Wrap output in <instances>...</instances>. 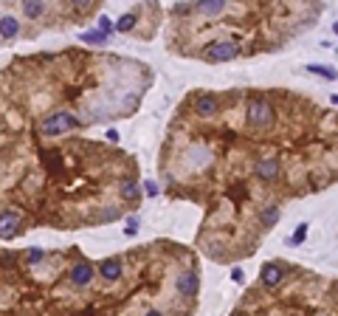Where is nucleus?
I'll use <instances>...</instances> for the list:
<instances>
[{
	"label": "nucleus",
	"mask_w": 338,
	"mask_h": 316,
	"mask_svg": "<svg viewBox=\"0 0 338 316\" xmlns=\"http://www.w3.org/2000/svg\"><path fill=\"white\" fill-rule=\"evenodd\" d=\"M248 122L254 127H270L276 122V110L265 96H251L248 99Z\"/></svg>",
	"instance_id": "1"
},
{
	"label": "nucleus",
	"mask_w": 338,
	"mask_h": 316,
	"mask_svg": "<svg viewBox=\"0 0 338 316\" xmlns=\"http://www.w3.org/2000/svg\"><path fill=\"white\" fill-rule=\"evenodd\" d=\"M73 127H79V119L73 113H54V116H48L43 122V133L45 136H60V133H68V130H73Z\"/></svg>",
	"instance_id": "2"
},
{
	"label": "nucleus",
	"mask_w": 338,
	"mask_h": 316,
	"mask_svg": "<svg viewBox=\"0 0 338 316\" xmlns=\"http://www.w3.org/2000/svg\"><path fill=\"white\" fill-rule=\"evenodd\" d=\"M240 54V48H237V43H228V40H220V43H211L206 48V57L208 62H231Z\"/></svg>",
	"instance_id": "3"
},
{
	"label": "nucleus",
	"mask_w": 338,
	"mask_h": 316,
	"mask_svg": "<svg viewBox=\"0 0 338 316\" xmlns=\"http://www.w3.org/2000/svg\"><path fill=\"white\" fill-rule=\"evenodd\" d=\"M175 285H178V294H181V297H195V294H198V285H200L198 274L195 271H181Z\"/></svg>",
	"instance_id": "4"
},
{
	"label": "nucleus",
	"mask_w": 338,
	"mask_h": 316,
	"mask_svg": "<svg viewBox=\"0 0 338 316\" xmlns=\"http://www.w3.org/2000/svg\"><path fill=\"white\" fill-rule=\"evenodd\" d=\"M282 265L279 263H265L262 265V271H260V280H262V285L265 288H276L279 282H282Z\"/></svg>",
	"instance_id": "5"
},
{
	"label": "nucleus",
	"mask_w": 338,
	"mask_h": 316,
	"mask_svg": "<svg viewBox=\"0 0 338 316\" xmlns=\"http://www.w3.org/2000/svg\"><path fill=\"white\" fill-rule=\"evenodd\" d=\"M20 232V215L17 212H0V237H11V235H17Z\"/></svg>",
	"instance_id": "6"
},
{
	"label": "nucleus",
	"mask_w": 338,
	"mask_h": 316,
	"mask_svg": "<svg viewBox=\"0 0 338 316\" xmlns=\"http://www.w3.org/2000/svg\"><path fill=\"white\" fill-rule=\"evenodd\" d=\"M257 175H260V181H276L279 178V161L276 158H262V161H257Z\"/></svg>",
	"instance_id": "7"
},
{
	"label": "nucleus",
	"mask_w": 338,
	"mask_h": 316,
	"mask_svg": "<svg viewBox=\"0 0 338 316\" xmlns=\"http://www.w3.org/2000/svg\"><path fill=\"white\" fill-rule=\"evenodd\" d=\"M90 280H93V265L90 263H76L70 268V282L73 285H87Z\"/></svg>",
	"instance_id": "8"
},
{
	"label": "nucleus",
	"mask_w": 338,
	"mask_h": 316,
	"mask_svg": "<svg viewBox=\"0 0 338 316\" xmlns=\"http://www.w3.org/2000/svg\"><path fill=\"white\" fill-rule=\"evenodd\" d=\"M195 113L203 116V119L214 116V113H217V99L211 96V93H203V96H198V102H195Z\"/></svg>",
	"instance_id": "9"
},
{
	"label": "nucleus",
	"mask_w": 338,
	"mask_h": 316,
	"mask_svg": "<svg viewBox=\"0 0 338 316\" xmlns=\"http://www.w3.org/2000/svg\"><path fill=\"white\" fill-rule=\"evenodd\" d=\"M102 277L104 280H119V277H122V260H119V257H110V260H104L102 263Z\"/></svg>",
	"instance_id": "10"
},
{
	"label": "nucleus",
	"mask_w": 338,
	"mask_h": 316,
	"mask_svg": "<svg viewBox=\"0 0 338 316\" xmlns=\"http://www.w3.org/2000/svg\"><path fill=\"white\" fill-rule=\"evenodd\" d=\"M195 9L200 11V14H206V17H217V14H223L225 11V3H220V0H203V3H198Z\"/></svg>",
	"instance_id": "11"
},
{
	"label": "nucleus",
	"mask_w": 338,
	"mask_h": 316,
	"mask_svg": "<svg viewBox=\"0 0 338 316\" xmlns=\"http://www.w3.org/2000/svg\"><path fill=\"white\" fill-rule=\"evenodd\" d=\"M17 31H20V23L14 17H11V14H6V17L0 20V37H17Z\"/></svg>",
	"instance_id": "12"
},
{
	"label": "nucleus",
	"mask_w": 338,
	"mask_h": 316,
	"mask_svg": "<svg viewBox=\"0 0 338 316\" xmlns=\"http://www.w3.org/2000/svg\"><path fill=\"white\" fill-rule=\"evenodd\" d=\"M276 220H279V206H276V203H270V206H265V209L260 212V223L265 229H270Z\"/></svg>",
	"instance_id": "13"
},
{
	"label": "nucleus",
	"mask_w": 338,
	"mask_h": 316,
	"mask_svg": "<svg viewBox=\"0 0 338 316\" xmlns=\"http://www.w3.org/2000/svg\"><path fill=\"white\" fill-rule=\"evenodd\" d=\"M135 20H138V14H135V11H127V14H122V20L116 23V28H119V31H130V28L135 26Z\"/></svg>",
	"instance_id": "14"
},
{
	"label": "nucleus",
	"mask_w": 338,
	"mask_h": 316,
	"mask_svg": "<svg viewBox=\"0 0 338 316\" xmlns=\"http://www.w3.org/2000/svg\"><path fill=\"white\" fill-rule=\"evenodd\" d=\"M307 71H313V74H319V77H327V79H336V68L333 65H307Z\"/></svg>",
	"instance_id": "15"
},
{
	"label": "nucleus",
	"mask_w": 338,
	"mask_h": 316,
	"mask_svg": "<svg viewBox=\"0 0 338 316\" xmlns=\"http://www.w3.org/2000/svg\"><path fill=\"white\" fill-rule=\"evenodd\" d=\"M122 195L127 198V201H135V198H138V186H135V181H124Z\"/></svg>",
	"instance_id": "16"
},
{
	"label": "nucleus",
	"mask_w": 338,
	"mask_h": 316,
	"mask_svg": "<svg viewBox=\"0 0 338 316\" xmlns=\"http://www.w3.org/2000/svg\"><path fill=\"white\" fill-rule=\"evenodd\" d=\"M23 11H26L28 17H40V14H43V3H34V0H28V3H23Z\"/></svg>",
	"instance_id": "17"
},
{
	"label": "nucleus",
	"mask_w": 338,
	"mask_h": 316,
	"mask_svg": "<svg viewBox=\"0 0 338 316\" xmlns=\"http://www.w3.org/2000/svg\"><path fill=\"white\" fill-rule=\"evenodd\" d=\"M304 237H307V223H299V226H296V235L290 237V246H299V243H304Z\"/></svg>",
	"instance_id": "18"
},
{
	"label": "nucleus",
	"mask_w": 338,
	"mask_h": 316,
	"mask_svg": "<svg viewBox=\"0 0 338 316\" xmlns=\"http://www.w3.org/2000/svg\"><path fill=\"white\" fill-rule=\"evenodd\" d=\"M79 40H82V43H104L107 37H104L102 31H87V34H82Z\"/></svg>",
	"instance_id": "19"
},
{
	"label": "nucleus",
	"mask_w": 338,
	"mask_h": 316,
	"mask_svg": "<svg viewBox=\"0 0 338 316\" xmlns=\"http://www.w3.org/2000/svg\"><path fill=\"white\" fill-rule=\"evenodd\" d=\"M228 198H231V201H243V198H245V186L240 184V186H234V189H228Z\"/></svg>",
	"instance_id": "20"
},
{
	"label": "nucleus",
	"mask_w": 338,
	"mask_h": 316,
	"mask_svg": "<svg viewBox=\"0 0 338 316\" xmlns=\"http://www.w3.org/2000/svg\"><path fill=\"white\" fill-rule=\"evenodd\" d=\"M43 248H28V260H31V263H40V260H43Z\"/></svg>",
	"instance_id": "21"
},
{
	"label": "nucleus",
	"mask_w": 338,
	"mask_h": 316,
	"mask_svg": "<svg viewBox=\"0 0 338 316\" xmlns=\"http://www.w3.org/2000/svg\"><path fill=\"white\" fill-rule=\"evenodd\" d=\"M135 232H138V220H135V218H130V220H127V229H124V235H135Z\"/></svg>",
	"instance_id": "22"
},
{
	"label": "nucleus",
	"mask_w": 338,
	"mask_h": 316,
	"mask_svg": "<svg viewBox=\"0 0 338 316\" xmlns=\"http://www.w3.org/2000/svg\"><path fill=\"white\" fill-rule=\"evenodd\" d=\"M99 31H102L104 37L110 34V20H107V17H102V20H99Z\"/></svg>",
	"instance_id": "23"
},
{
	"label": "nucleus",
	"mask_w": 338,
	"mask_h": 316,
	"mask_svg": "<svg viewBox=\"0 0 338 316\" xmlns=\"http://www.w3.org/2000/svg\"><path fill=\"white\" fill-rule=\"evenodd\" d=\"M231 280H234V282H243V268H234V271H231Z\"/></svg>",
	"instance_id": "24"
},
{
	"label": "nucleus",
	"mask_w": 338,
	"mask_h": 316,
	"mask_svg": "<svg viewBox=\"0 0 338 316\" xmlns=\"http://www.w3.org/2000/svg\"><path fill=\"white\" fill-rule=\"evenodd\" d=\"M0 260H3V263L9 265V263H14V260H17V254H14V251H11V254H3V257H0Z\"/></svg>",
	"instance_id": "25"
},
{
	"label": "nucleus",
	"mask_w": 338,
	"mask_h": 316,
	"mask_svg": "<svg viewBox=\"0 0 338 316\" xmlns=\"http://www.w3.org/2000/svg\"><path fill=\"white\" fill-rule=\"evenodd\" d=\"M147 195H158V186L152 181H147Z\"/></svg>",
	"instance_id": "26"
},
{
	"label": "nucleus",
	"mask_w": 338,
	"mask_h": 316,
	"mask_svg": "<svg viewBox=\"0 0 338 316\" xmlns=\"http://www.w3.org/2000/svg\"><path fill=\"white\" fill-rule=\"evenodd\" d=\"M107 141H119V133H116V130H107Z\"/></svg>",
	"instance_id": "27"
},
{
	"label": "nucleus",
	"mask_w": 338,
	"mask_h": 316,
	"mask_svg": "<svg viewBox=\"0 0 338 316\" xmlns=\"http://www.w3.org/2000/svg\"><path fill=\"white\" fill-rule=\"evenodd\" d=\"M147 316H164L161 311H147Z\"/></svg>",
	"instance_id": "28"
},
{
	"label": "nucleus",
	"mask_w": 338,
	"mask_h": 316,
	"mask_svg": "<svg viewBox=\"0 0 338 316\" xmlns=\"http://www.w3.org/2000/svg\"><path fill=\"white\" fill-rule=\"evenodd\" d=\"M333 31H336V34H338V23H336V26H333Z\"/></svg>",
	"instance_id": "29"
},
{
	"label": "nucleus",
	"mask_w": 338,
	"mask_h": 316,
	"mask_svg": "<svg viewBox=\"0 0 338 316\" xmlns=\"http://www.w3.org/2000/svg\"><path fill=\"white\" fill-rule=\"evenodd\" d=\"M333 102H336V105H338V96H333Z\"/></svg>",
	"instance_id": "30"
}]
</instances>
